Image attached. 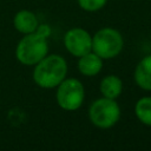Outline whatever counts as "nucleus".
Instances as JSON below:
<instances>
[{
	"instance_id": "obj_1",
	"label": "nucleus",
	"mask_w": 151,
	"mask_h": 151,
	"mask_svg": "<svg viewBox=\"0 0 151 151\" xmlns=\"http://www.w3.org/2000/svg\"><path fill=\"white\" fill-rule=\"evenodd\" d=\"M67 61L59 54H47L33 68V81L41 88H55L67 76Z\"/></svg>"
},
{
	"instance_id": "obj_2",
	"label": "nucleus",
	"mask_w": 151,
	"mask_h": 151,
	"mask_svg": "<svg viewBox=\"0 0 151 151\" xmlns=\"http://www.w3.org/2000/svg\"><path fill=\"white\" fill-rule=\"evenodd\" d=\"M47 54V38L39 34L38 32L24 34L15 47V58L25 66H34Z\"/></svg>"
},
{
	"instance_id": "obj_3",
	"label": "nucleus",
	"mask_w": 151,
	"mask_h": 151,
	"mask_svg": "<svg viewBox=\"0 0 151 151\" xmlns=\"http://www.w3.org/2000/svg\"><path fill=\"white\" fill-rule=\"evenodd\" d=\"M123 47V35L113 27H103L92 35V51L103 60L118 57Z\"/></svg>"
},
{
	"instance_id": "obj_4",
	"label": "nucleus",
	"mask_w": 151,
	"mask_h": 151,
	"mask_svg": "<svg viewBox=\"0 0 151 151\" xmlns=\"http://www.w3.org/2000/svg\"><path fill=\"white\" fill-rule=\"evenodd\" d=\"M90 122L98 129H111L120 119V107L116 99L98 98L88 107Z\"/></svg>"
},
{
	"instance_id": "obj_5",
	"label": "nucleus",
	"mask_w": 151,
	"mask_h": 151,
	"mask_svg": "<svg viewBox=\"0 0 151 151\" xmlns=\"http://www.w3.org/2000/svg\"><path fill=\"white\" fill-rule=\"evenodd\" d=\"M55 100L64 111H77L84 103L85 88L77 78H65L57 87Z\"/></svg>"
},
{
	"instance_id": "obj_6",
	"label": "nucleus",
	"mask_w": 151,
	"mask_h": 151,
	"mask_svg": "<svg viewBox=\"0 0 151 151\" xmlns=\"http://www.w3.org/2000/svg\"><path fill=\"white\" fill-rule=\"evenodd\" d=\"M64 46L73 57H81L92 51V35L81 27H73L64 34Z\"/></svg>"
},
{
	"instance_id": "obj_7",
	"label": "nucleus",
	"mask_w": 151,
	"mask_h": 151,
	"mask_svg": "<svg viewBox=\"0 0 151 151\" xmlns=\"http://www.w3.org/2000/svg\"><path fill=\"white\" fill-rule=\"evenodd\" d=\"M78 71L85 77H94L103 68V59L93 51L78 58L77 63Z\"/></svg>"
},
{
	"instance_id": "obj_8",
	"label": "nucleus",
	"mask_w": 151,
	"mask_h": 151,
	"mask_svg": "<svg viewBox=\"0 0 151 151\" xmlns=\"http://www.w3.org/2000/svg\"><path fill=\"white\" fill-rule=\"evenodd\" d=\"M133 79L139 88L151 92V54L139 60L133 72Z\"/></svg>"
},
{
	"instance_id": "obj_9",
	"label": "nucleus",
	"mask_w": 151,
	"mask_h": 151,
	"mask_svg": "<svg viewBox=\"0 0 151 151\" xmlns=\"http://www.w3.org/2000/svg\"><path fill=\"white\" fill-rule=\"evenodd\" d=\"M14 28L21 34H28L35 32L39 22L37 15L28 9H20L15 13L13 18Z\"/></svg>"
},
{
	"instance_id": "obj_10",
	"label": "nucleus",
	"mask_w": 151,
	"mask_h": 151,
	"mask_svg": "<svg viewBox=\"0 0 151 151\" xmlns=\"http://www.w3.org/2000/svg\"><path fill=\"white\" fill-rule=\"evenodd\" d=\"M99 91L103 97L110 99H117L123 91V81L116 74L105 76L99 84Z\"/></svg>"
},
{
	"instance_id": "obj_11",
	"label": "nucleus",
	"mask_w": 151,
	"mask_h": 151,
	"mask_svg": "<svg viewBox=\"0 0 151 151\" xmlns=\"http://www.w3.org/2000/svg\"><path fill=\"white\" fill-rule=\"evenodd\" d=\"M134 114L143 125L151 126V96L142 97L136 101Z\"/></svg>"
},
{
	"instance_id": "obj_12",
	"label": "nucleus",
	"mask_w": 151,
	"mask_h": 151,
	"mask_svg": "<svg viewBox=\"0 0 151 151\" xmlns=\"http://www.w3.org/2000/svg\"><path fill=\"white\" fill-rule=\"evenodd\" d=\"M79 7L85 12H98L107 2V0H77Z\"/></svg>"
},
{
	"instance_id": "obj_13",
	"label": "nucleus",
	"mask_w": 151,
	"mask_h": 151,
	"mask_svg": "<svg viewBox=\"0 0 151 151\" xmlns=\"http://www.w3.org/2000/svg\"><path fill=\"white\" fill-rule=\"evenodd\" d=\"M35 32H38L39 34L44 35V37L47 38V39L50 38V35H51V33H52L51 27H50V25H47V24H39L38 27H37V29H35Z\"/></svg>"
}]
</instances>
